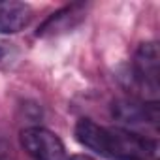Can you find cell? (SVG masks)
<instances>
[{
    "instance_id": "7",
    "label": "cell",
    "mask_w": 160,
    "mask_h": 160,
    "mask_svg": "<svg viewBox=\"0 0 160 160\" xmlns=\"http://www.w3.org/2000/svg\"><path fill=\"white\" fill-rule=\"evenodd\" d=\"M19 58V49L15 43H10L6 40H0V66H12Z\"/></svg>"
},
{
    "instance_id": "2",
    "label": "cell",
    "mask_w": 160,
    "mask_h": 160,
    "mask_svg": "<svg viewBox=\"0 0 160 160\" xmlns=\"http://www.w3.org/2000/svg\"><path fill=\"white\" fill-rule=\"evenodd\" d=\"M158 45L156 42H145L138 47L132 62V87L145 98H156L158 92Z\"/></svg>"
},
{
    "instance_id": "9",
    "label": "cell",
    "mask_w": 160,
    "mask_h": 160,
    "mask_svg": "<svg viewBox=\"0 0 160 160\" xmlns=\"http://www.w3.org/2000/svg\"><path fill=\"white\" fill-rule=\"evenodd\" d=\"M68 160H94V158L89 156V154H73V156H70Z\"/></svg>"
},
{
    "instance_id": "8",
    "label": "cell",
    "mask_w": 160,
    "mask_h": 160,
    "mask_svg": "<svg viewBox=\"0 0 160 160\" xmlns=\"http://www.w3.org/2000/svg\"><path fill=\"white\" fill-rule=\"evenodd\" d=\"M0 160H15L13 149L6 139H0Z\"/></svg>"
},
{
    "instance_id": "1",
    "label": "cell",
    "mask_w": 160,
    "mask_h": 160,
    "mask_svg": "<svg viewBox=\"0 0 160 160\" xmlns=\"http://www.w3.org/2000/svg\"><path fill=\"white\" fill-rule=\"evenodd\" d=\"M75 139L108 160H154L156 141L119 126H102L91 119H79Z\"/></svg>"
},
{
    "instance_id": "6",
    "label": "cell",
    "mask_w": 160,
    "mask_h": 160,
    "mask_svg": "<svg viewBox=\"0 0 160 160\" xmlns=\"http://www.w3.org/2000/svg\"><path fill=\"white\" fill-rule=\"evenodd\" d=\"M32 21V8L25 2H0V34H15Z\"/></svg>"
},
{
    "instance_id": "3",
    "label": "cell",
    "mask_w": 160,
    "mask_h": 160,
    "mask_svg": "<svg viewBox=\"0 0 160 160\" xmlns=\"http://www.w3.org/2000/svg\"><path fill=\"white\" fill-rule=\"evenodd\" d=\"M21 147L34 160H68L66 147L57 134L42 126H28L21 130Z\"/></svg>"
},
{
    "instance_id": "4",
    "label": "cell",
    "mask_w": 160,
    "mask_h": 160,
    "mask_svg": "<svg viewBox=\"0 0 160 160\" xmlns=\"http://www.w3.org/2000/svg\"><path fill=\"white\" fill-rule=\"evenodd\" d=\"M111 115L124 126H156L158 124V104L143 102L136 98H121L111 106Z\"/></svg>"
},
{
    "instance_id": "5",
    "label": "cell",
    "mask_w": 160,
    "mask_h": 160,
    "mask_svg": "<svg viewBox=\"0 0 160 160\" xmlns=\"http://www.w3.org/2000/svg\"><path fill=\"white\" fill-rule=\"evenodd\" d=\"M87 17V6L85 4H72L66 6L55 13H51L42 27L38 28L36 36L38 38H51V36H60L70 30H73L79 23Z\"/></svg>"
}]
</instances>
